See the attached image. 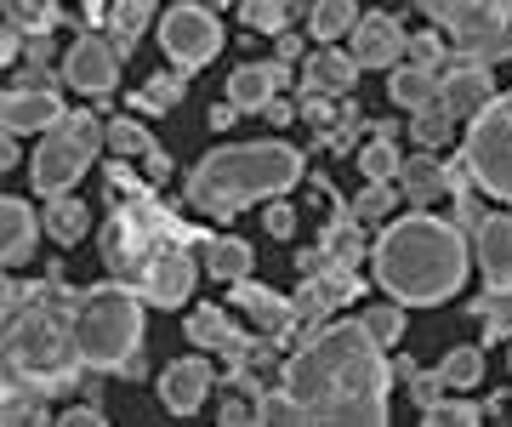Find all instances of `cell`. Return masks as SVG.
<instances>
[{"mask_svg":"<svg viewBox=\"0 0 512 427\" xmlns=\"http://www.w3.org/2000/svg\"><path fill=\"white\" fill-rule=\"evenodd\" d=\"M188 348L228 353V359H234V353L245 348V336L234 331V319H228V308H222V302H200V308L188 314Z\"/></svg>","mask_w":512,"mask_h":427,"instance_id":"cell-22","label":"cell"},{"mask_svg":"<svg viewBox=\"0 0 512 427\" xmlns=\"http://www.w3.org/2000/svg\"><path fill=\"white\" fill-rule=\"evenodd\" d=\"M160 52L177 63V69H200L222 52V23H217V6H171L160 18Z\"/></svg>","mask_w":512,"mask_h":427,"instance_id":"cell-10","label":"cell"},{"mask_svg":"<svg viewBox=\"0 0 512 427\" xmlns=\"http://www.w3.org/2000/svg\"><path fill=\"white\" fill-rule=\"evenodd\" d=\"M97 143H103V126H97V114L74 109L63 114L52 131H40V149L29 160V183H35L40 200H52V194H69L97 160Z\"/></svg>","mask_w":512,"mask_h":427,"instance_id":"cell-7","label":"cell"},{"mask_svg":"<svg viewBox=\"0 0 512 427\" xmlns=\"http://www.w3.org/2000/svg\"><path fill=\"white\" fill-rule=\"evenodd\" d=\"M285 86H291V69H285L279 57L274 63H239L234 75H228V86H222V97H228L239 114H262Z\"/></svg>","mask_w":512,"mask_h":427,"instance_id":"cell-15","label":"cell"},{"mask_svg":"<svg viewBox=\"0 0 512 427\" xmlns=\"http://www.w3.org/2000/svg\"><path fill=\"white\" fill-rule=\"evenodd\" d=\"M404 57H410L416 69H433V75H444V40L433 35V29H416V35L404 40Z\"/></svg>","mask_w":512,"mask_h":427,"instance_id":"cell-41","label":"cell"},{"mask_svg":"<svg viewBox=\"0 0 512 427\" xmlns=\"http://www.w3.org/2000/svg\"><path fill=\"white\" fill-rule=\"evenodd\" d=\"M359 6L353 0H313V12H308V35L319 40V46H336V40H348L353 29H359Z\"/></svg>","mask_w":512,"mask_h":427,"instance_id":"cell-26","label":"cell"},{"mask_svg":"<svg viewBox=\"0 0 512 427\" xmlns=\"http://www.w3.org/2000/svg\"><path fill=\"white\" fill-rule=\"evenodd\" d=\"M285 6H291V18H296V12H302V18L313 12V0H285Z\"/></svg>","mask_w":512,"mask_h":427,"instance_id":"cell-51","label":"cell"},{"mask_svg":"<svg viewBox=\"0 0 512 427\" xmlns=\"http://www.w3.org/2000/svg\"><path fill=\"white\" fill-rule=\"evenodd\" d=\"M63 80L80 97H114L120 92V46L103 35H80L63 52Z\"/></svg>","mask_w":512,"mask_h":427,"instance_id":"cell-11","label":"cell"},{"mask_svg":"<svg viewBox=\"0 0 512 427\" xmlns=\"http://www.w3.org/2000/svg\"><path fill=\"white\" fill-rule=\"evenodd\" d=\"M262 228L274 234V240H291L296 234V211L285 200H268V211H262Z\"/></svg>","mask_w":512,"mask_h":427,"instance_id":"cell-43","label":"cell"},{"mask_svg":"<svg viewBox=\"0 0 512 427\" xmlns=\"http://www.w3.org/2000/svg\"><path fill=\"white\" fill-rule=\"evenodd\" d=\"M234 308H239V314H251L256 331H285V325L296 319V302H285L279 291L256 285V279H239V285H234Z\"/></svg>","mask_w":512,"mask_h":427,"instance_id":"cell-23","label":"cell"},{"mask_svg":"<svg viewBox=\"0 0 512 427\" xmlns=\"http://www.w3.org/2000/svg\"><path fill=\"white\" fill-rule=\"evenodd\" d=\"M353 80H359V57L342 52V46H319V52L302 57V92H330L348 97Z\"/></svg>","mask_w":512,"mask_h":427,"instance_id":"cell-19","label":"cell"},{"mask_svg":"<svg viewBox=\"0 0 512 427\" xmlns=\"http://www.w3.org/2000/svg\"><path fill=\"white\" fill-rule=\"evenodd\" d=\"M495 75H490V63H478V57H461V63H450L439 75V103L456 120H478V114L495 103Z\"/></svg>","mask_w":512,"mask_h":427,"instance_id":"cell-13","label":"cell"},{"mask_svg":"<svg viewBox=\"0 0 512 427\" xmlns=\"http://www.w3.org/2000/svg\"><path fill=\"white\" fill-rule=\"evenodd\" d=\"M6 23H18L23 35H40L57 23V6L52 0H6Z\"/></svg>","mask_w":512,"mask_h":427,"instance_id":"cell-40","label":"cell"},{"mask_svg":"<svg viewBox=\"0 0 512 427\" xmlns=\"http://www.w3.org/2000/svg\"><path fill=\"white\" fill-rule=\"evenodd\" d=\"M473 314L484 319V336H490V342L512 336V279H507V285H490V291L473 302Z\"/></svg>","mask_w":512,"mask_h":427,"instance_id":"cell-32","label":"cell"},{"mask_svg":"<svg viewBox=\"0 0 512 427\" xmlns=\"http://www.w3.org/2000/svg\"><path fill=\"white\" fill-rule=\"evenodd\" d=\"M439 29L456 40L461 57L501 63L512 57V0H450Z\"/></svg>","mask_w":512,"mask_h":427,"instance_id":"cell-9","label":"cell"},{"mask_svg":"<svg viewBox=\"0 0 512 427\" xmlns=\"http://www.w3.org/2000/svg\"><path fill=\"white\" fill-rule=\"evenodd\" d=\"M194 285H200V262L188 257V245H177L171 257H160L148 268V279L137 291H143L154 308H183V302H194Z\"/></svg>","mask_w":512,"mask_h":427,"instance_id":"cell-17","label":"cell"},{"mask_svg":"<svg viewBox=\"0 0 512 427\" xmlns=\"http://www.w3.org/2000/svg\"><path fill=\"white\" fill-rule=\"evenodd\" d=\"M484 416H490V410L467 405V399H433V405L421 410L427 427H473V422H484Z\"/></svg>","mask_w":512,"mask_h":427,"instance_id":"cell-39","label":"cell"},{"mask_svg":"<svg viewBox=\"0 0 512 427\" xmlns=\"http://www.w3.org/2000/svg\"><path fill=\"white\" fill-rule=\"evenodd\" d=\"M387 97H393L399 109H421V103L439 97V75H433V69H416V63L404 57V63H393V75H387Z\"/></svg>","mask_w":512,"mask_h":427,"instance_id":"cell-27","label":"cell"},{"mask_svg":"<svg viewBox=\"0 0 512 427\" xmlns=\"http://www.w3.org/2000/svg\"><path fill=\"white\" fill-rule=\"evenodd\" d=\"M296 57H302V40L285 29V35H279V63H296Z\"/></svg>","mask_w":512,"mask_h":427,"instance_id":"cell-49","label":"cell"},{"mask_svg":"<svg viewBox=\"0 0 512 427\" xmlns=\"http://www.w3.org/2000/svg\"><path fill=\"white\" fill-rule=\"evenodd\" d=\"M200 251H205V274L217 279V285H239V279H251V268H256V251L239 240V234H211Z\"/></svg>","mask_w":512,"mask_h":427,"instance_id":"cell-24","label":"cell"},{"mask_svg":"<svg viewBox=\"0 0 512 427\" xmlns=\"http://www.w3.org/2000/svg\"><path fill=\"white\" fill-rule=\"evenodd\" d=\"M439 376H444V388L450 393H467V388H478V376H484V353L478 348H444V359H439Z\"/></svg>","mask_w":512,"mask_h":427,"instance_id":"cell-31","label":"cell"},{"mask_svg":"<svg viewBox=\"0 0 512 427\" xmlns=\"http://www.w3.org/2000/svg\"><path fill=\"white\" fill-rule=\"evenodd\" d=\"M370 274L393 302L439 308L467 285V234L433 211H410L382 228V240L370 251Z\"/></svg>","mask_w":512,"mask_h":427,"instance_id":"cell-2","label":"cell"},{"mask_svg":"<svg viewBox=\"0 0 512 427\" xmlns=\"http://www.w3.org/2000/svg\"><path fill=\"white\" fill-rule=\"evenodd\" d=\"M74 314H80V291H69L63 274H46L29 308L6 319V371L23 382H40L46 393L74 388V376L86 371Z\"/></svg>","mask_w":512,"mask_h":427,"instance_id":"cell-3","label":"cell"},{"mask_svg":"<svg viewBox=\"0 0 512 427\" xmlns=\"http://www.w3.org/2000/svg\"><path fill=\"white\" fill-rule=\"evenodd\" d=\"M103 149H109V154H120V160H137V154L160 149V143L148 137V126H143V120H109V126H103Z\"/></svg>","mask_w":512,"mask_h":427,"instance_id":"cell-34","label":"cell"},{"mask_svg":"<svg viewBox=\"0 0 512 427\" xmlns=\"http://www.w3.org/2000/svg\"><path fill=\"white\" fill-rule=\"evenodd\" d=\"M183 103V75H148L137 92H131V114H165V109H177Z\"/></svg>","mask_w":512,"mask_h":427,"instance_id":"cell-30","label":"cell"},{"mask_svg":"<svg viewBox=\"0 0 512 427\" xmlns=\"http://www.w3.org/2000/svg\"><path fill=\"white\" fill-rule=\"evenodd\" d=\"M507 365H512V348H507Z\"/></svg>","mask_w":512,"mask_h":427,"instance_id":"cell-53","label":"cell"},{"mask_svg":"<svg viewBox=\"0 0 512 427\" xmlns=\"http://www.w3.org/2000/svg\"><path fill=\"white\" fill-rule=\"evenodd\" d=\"M262 114H268L274 126H291V120H302V109H291V103H279V97H274V103H268Z\"/></svg>","mask_w":512,"mask_h":427,"instance_id":"cell-47","label":"cell"},{"mask_svg":"<svg viewBox=\"0 0 512 427\" xmlns=\"http://www.w3.org/2000/svg\"><path fill=\"white\" fill-rule=\"evenodd\" d=\"M148 18H154V0H114V6H109V29H114V46H120V57L137 52V40H143Z\"/></svg>","mask_w":512,"mask_h":427,"instance_id":"cell-28","label":"cell"},{"mask_svg":"<svg viewBox=\"0 0 512 427\" xmlns=\"http://www.w3.org/2000/svg\"><path fill=\"white\" fill-rule=\"evenodd\" d=\"M63 114L69 109L57 103V92H35V86H12L6 103H0V120H6V131H18V137H29V131H52Z\"/></svg>","mask_w":512,"mask_h":427,"instance_id":"cell-18","label":"cell"},{"mask_svg":"<svg viewBox=\"0 0 512 427\" xmlns=\"http://www.w3.org/2000/svg\"><path fill=\"white\" fill-rule=\"evenodd\" d=\"M399 200H404L399 183H370V177H365V188L353 194V217H359V223H382Z\"/></svg>","mask_w":512,"mask_h":427,"instance_id":"cell-37","label":"cell"},{"mask_svg":"<svg viewBox=\"0 0 512 427\" xmlns=\"http://www.w3.org/2000/svg\"><path fill=\"white\" fill-rule=\"evenodd\" d=\"M239 18L256 35H285L291 29V6L285 0H239Z\"/></svg>","mask_w":512,"mask_h":427,"instance_id":"cell-36","label":"cell"},{"mask_svg":"<svg viewBox=\"0 0 512 427\" xmlns=\"http://www.w3.org/2000/svg\"><path fill=\"white\" fill-rule=\"evenodd\" d=\"M57 422H69V427H86V422H103V405H74V410H63Z\"/></svg>","mask_w":512,"mask_h":427,"instance_id":"cell-46","label":"cell"},{"mask_svg":"<svg viewBox=\"0 0 512 427\" xmlns=\"http://www.w3.org/2000/svg\"><path fill=\"white\" fill-rule=\"evenodd\" d=\"M393 183H399V194L416 205V211H427L439 194H461V188L473 183V171H467V160H450V166H444L433 149H421V154H410V160L399 166Z\"/></svg>","mask_w":512,"mask_h":427,"instance_id":"cell-12","label":"cell"},{"mask_svg":"<svg viewBox=\"0 0 512 427\" xmlns=\"http://www.w3.org/2000/svg\"><path fill=\"white\" fill-rule=\"evenodd\" d=\"M359 319L370 325V336H376L382 348H399V342H404V308H399V302H370Z\"/></svg>","mask_w":512,"mask_h":427,"instance_id":"cell-38","label":"cell"},{"mask_svg":"<svg viewBox=\"0 0 512 427\" xmlns=\"http://www.w3.org/2000/svg\"><path fill=\"white\" fill-rule=\"evenodd\" d=\"M205 6H228V0H205Z\"/></svg>","mask_w":512,"mask_h":427,"instance_id":"cell-52","label":"cell"},{"mask_svg":"<svg viewBox=\"0 0 512 427\" xmlns=\"http://www.w3.org/2000/svg\"><path fill=\"white\" fill-rule=\"evenodd\" d=\"M382 342L370 336L365 319H336L308 331V342L279 365V388L308 422H348L382 427L387 422V382L393 365L382 359Z\"/></svg>","mask_w":512,"mask_h":427,"instance_id":"cell-1","label":"cell"},{"mask_svg":"<svg viewBox=\"0 0 512 427\" xmlns=\"http://www.w3.org/2000/svg\"><path fill=\"white\" fill-rule=\"evenodd\" d=\"M211 388H217V371H211V359H200V353H183L177 365L160 371V405L171 416H194Z\"/></svg>","mask_w":512,"mask_h":427,"instance_id":"cell-14","label":"cell"},{"mask_svg":"<svg viewBox=\"0 0 512 427\" xmlns=\"http://www.w3.org/2000/svg\"><path fill=\"white\" fill-rule=\"evenodd\" d=\"M404 29L393 12H370V18H359V29L348 35V52L359 57V69H393V63H404Z\"/></svg>","mask_w":512,"mask_h":427,"instance_id":"cell-16","label":"cell"},{"mask_svg":"<svg viewBox=\"0 0 512 427\" xmlns=\"http://www.w3.org/2000/svg\"><path fill=\"white\" fill-rule=\"evenodd\" d=\"M410 137H416V149H444V143L456 137V114L433 97V103L410 109Z\"/></svg>","mask_w":512,"mask_h":427,"instance_id":"cell-29","label":"cell"},{"mask_svg":"<svg viewBox=\"0 0 512 427\" xmlns=\"http://www.w3.org/2000/svg\"><path fill=\"white\" fill-rule=\"evenodd\" d=\"M211 234L200 228H188L183 217H171L154 194H137L131 205H120L103 228V262H109L114 279H126V285H143L148 268L160 257H171L177 245H205Z\"/></svg>","mask_w":512,"mask_h":427,"instance_id":"cell-5","label":"cell"},{"mask_svg":"<svg viewBox=\"0 0 512 427\" xmlns=\"http://www.w3.org/2000/svg\"><path fill=\"white\" fill-rule=\"evenodd\" d=\"M296 183H302V154L291 143H279V137L228 143V149H211L188 171V205L205 211L211 223H228L245 205H268Z\"/></svg>","mask_w":512,"mask_h":427,"instance_id":"cell-4","label":"cell"},{"mask_svg":"<svg viewBox=\"0 0 512 427\" xmlns=\"http://www.w3.org/2000/svg\"><path fill=\"white\" fill-rule=\"evenodd\" d=\"M109 188H120V194H148L143 177H131V171L120 166V154H114V166H109Z\"/></svg>","mask_w":512,"mask_h":427,"instance_id":"cell-44","label":"cell"},{"mask_svg":"<svg viewBox=\"0 0 512 427\" xmlns=\"http://www.w3.org/2000/svg\"><path fill=\"white\" fill-rule=\"evenodd\" d=\"M143 302L148 297L126 279L80 291L74 336H80V353H86V371H126V359L143 353Z\"/></svg>","mask_w":512,"mask_h":427,"instance_id":"cell-6","label":"cell"},{"mask_svg":"<svg viewBox=\"0 0 512 427\" xmlns=\"http://www.w3.org/2000/svg\"><path fill=\"white\" fill-rule=\"evenodd\" d=\"M40 223H46V234H52L57 245H80L92 234V205L74 200V194H52L46 211H40Z\"/></svg>","mask_w":512,"mask_h":427,"instance_id":"cell-25","label":"cell"},{"mask_svg":"<svg viewBox=\"0 0 512 427\" xmlns=\"http://www.w3.org/2000/svg\"><path fill=\"white\" fill-rule=\"evenodd\" d=\"M0 166H18V131L0 137Z\"/></svg>","mask_w":512,"mask_h":427,"instance_id":"cell-50","label":"cell"},{"mask_svg":"<svg viewBox=\"0 0 512 427\" xmlns=\"http://www.w3.org/2000/svg\"><path fill=\"white\" fill-rule=\"evenodd\" d=\"M473 257H478V268H484L490 285H507V279H512V217H507V211H490V217L478 223Z\"/></svg>","mask_w":512,"mask_h":427,"instance_id":"cell-20","label":"cell"},{"mask_svg":"<svg viewBox=\"0 0 512 427\" xmlns=\"http://www.w3.org/2000/svg\"><path fill=\"white\" fill-rule=\"evenodd\" d=\"M40 217L29 200H6L0 205V257H6V268H23V262L35 257V240H40Z\"/></svg>","mask_w":512,"mask_h":427,"instance_id":"cell-21","label":"cell"},{"mask_svg":"<svg viewBox=\"0 0 512 427\" xmlns=\"http://www.w3.org/2000/svg\"><path fill=\"white\" fill-rule=\"evenodd\" d=\"M222 422L234 427V422H256V405H239V399H228L222 405Z\"/></svg>","mask_w":512,"mask_h":427,"instance_id":"cell-48","label":"cell"},{"mask_svg":"<svg viewBox=\"0 0 512 427\" xmlns=\"http://www.w3.org/2000/svg\"><path fill=\"white\" fill-rule=\"evenodd\" d=\"M40 399H46V388H40V382L12 376V382H6V422H46L52 410L40 405Z\"/></svg>","mask_w":512,"mask_h":427,"instance_id":"cell-35","label":"cell"},{"mask_svg":"<svg viewBox=\"0 0 512 427\" xmlns=\"http://www.w3.org/2000/svg\"><path fill=\"white\" fill-rule=\"evenodd\" d=\"M143 160H148V183H165V177H171V154L165 149H148Z\"/></svg>","mask_w":512,"mask_h":427,"instance_id":"cell-45","label":"cell"},{"mask_svg":"<svg viewBox=\"0 0 512 427\" xmlns=\"http://www.w3.org/2000/svg\"><path fill=\"white\" fill-rule=\"evenodd\" d=\"M450 200H456V205H450V223H456L461 234H467V240H473V234H478V223H484V217H490V211H484V205L473 200V188H461V194H450Z\"/></svg>","mask_w":512,"mask_h":427,"instance_id":"cell-42","label":"cell"},{"mask_svg":"<svg viewBox=\"0 0 512 427\" xmlns=\"http://www.w3.org/2000/svg\"><path fill=\"white\" fill-rule=\"evenodd\" d=\"M461 160L484 194L512 205V92H501L478 120H467V154Z\"/></svg>","mask_w":512,"mask_h":427,"instance_id":"cell-8","label":"cell"},{"mask_svg":"<svg viewBox=\"0 0 512 427\" xmlns=\"http://www.w3.org/2000/svg\"><path fill=\"white\" fill-rule=\"evenodd\" d=\"M399 166H404V154L393 149V137H370L365 149H359V177H370V183H393L399 177Z\"/></svg>","mask_w":512,"mask_h":427,"instance_id":"cell-33","label":"cell"}]
</instances>
